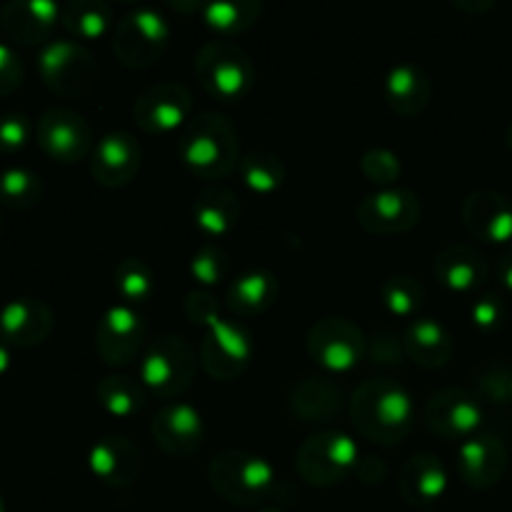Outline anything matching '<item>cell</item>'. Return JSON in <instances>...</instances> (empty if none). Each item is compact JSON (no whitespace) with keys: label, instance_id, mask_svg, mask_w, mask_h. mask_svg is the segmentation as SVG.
<instances>
[{"label":"cell","instance_id":"obj_1","mask_svg":"<svg viewBox=\"0 0 512 512\" xmlns=\"http://www.w3.org/2000/svg\"><path fill=\"white\" fill-rule=\"evenodd\" d=\"M350 420L370 443H403L415 425L413 395L390 378H370L350 398Z\"/></svg>","mask_w":512,"mask_h":512},{"label":"cell","instance_id":"obj_2","mask_svg":"<svg viewBox=\"0 0 512 512\" xmlns=\"http://www.w3.org/2000/svg\"><path fill=\"white\" fill-rule=\"evenodd\" d=\"M178 155L190 173L205 180H218L240 165L238 130L223 113L205 110L183 128Z\"/></svg>","mask_w":512,"mask_h":512},{"label":"cell","instance_id":"obj_3","mask_svg":"<svg viewBox=\"0 0 512 512\" xmlns=\"http://www.w3.org/2000/svg\"><path fill=\"white\" fill-rule=\"evenodd\" d=\"M210 488L223 500L243 508L270 503L280 493L278 470L263 455L245 450H223L208 465Z\"/></svg>","mask_w":512,"mask_h":512},{"label":"cell","instance_id":"obj_4","mask_svg":"<svg viewBox=\"0 0 512 512\" xmlns=\"http://www.w3.org/2000/svg\"><path fill=\"white\" fill-rule=\"evenodd\" d=\"M198 363V350L183 335L163 333L150 340L145 353L140 355L138 380L148 393L163 400H175L193 385Z\"/></svg>","mask_w":512,"mask_h":512},{"label":"cell","instance_id":"obj_5","mask_svg":"<svg viewBox=\"0 0 512 512\" xmlns=\"http://www.w3.org/2000/svg\"><path fill=\"white\" fill-rule=\"evenodd\" d=\"M195 75L208 95L223 103H238L253 88L255 65L233 40H210L195 55Z\"/></svg>","mask_w":512,"mask_h":512},{"label":"cell","instance_id":"obj_6","mask_svg":"<svg viewBox=\"0 0 512 512\" xmlns=\"http://www.w3.org/2000/svg\"><path fill=\"white\" fill-rule=\"evenodd\" d=\"M360 448L348 433L320 430L310 435L295 455V470L315 488H333L358 473Z\"/></svg>","mask_w":512,"mask_h":512},{"label":"cell","instance_id":"obj_7","mask_svg":"<svg viewBox=\"0 0 512 512\" xmlns=\"http://www.w3.org/2000/svg\"><path fill=\"white\" fill-rule=\"evenodd\" d=\"M170 40V25L155 8H135L120 18L113 33V53L125 68H150L163 58Z\"/></svg>","mask_w":512,"mask_h":512},{"label":"cell","instance_id":"obj_8","mask_svg":"<svg viewBox=\"0 0 512 512\" xmlns=\"http://www.w3.org/2000/svg\"><path fill=\"white\" fill-rule=\"evenodd\" d=\"M43 83L63 98H80L90 93L98 80V65L88 48L78 40H50L38 58Z\"/></svg>","mask_w":512,"mask_h":512},{"label":"cell","instance_id":"obj_9","mask_svg":"<svg viewBox=\"0 0 512 512\" xmlns=\"http://www.w3.org/2000/svg\"><path fill=\"white\" fill-rule=\"evenodd\" d=\"M308 355L325 373L343 375L358 368L368 355L365 333L348 318H323L310 328Z\"/></svg>","mask_w":512,"mask_h":512},{"label":"cell","instance_id":"obj_10","mask_svg":"<svg viewBox=\"0 0 512 512\" xmlns=\"http://www.w3.org/2000/svg\"><path fill=\"white\" fill-rule=\"evenodd\" d=\"M148 325L133 305H110L95 328V353L105 365L123 368L148 348Z\"/></svg>","mask_w":512,"mask_h":512},{"label":"cell","instance_id":"obj_11","mask_svg":"<svg viewBox=\"0 0 512 512\" xmlns=\"http://www.w3.org/2000/svg\"><path fill=\"white\" fill-rule=\"evenodd\" d=\"M253 355L255 345L248 330L225 318H215L198 345L200 365L215 380H235L243 375Z\"/></svg>","mask_w":512,"mask_h":512},{"label":"cell","instance_id":"obj_12","mask_svg":"<svg viewBox=\"0 0 512 512\" xmlns=\"http://www.w3.org/2000/svg\"><path fill=\"white\" fill-rule=\"evenodd\" d=\"M423 215V203L408 188H378L355 208V220L370 235H400L413 230Z\"/></svg>","mask_w":512,"mask_h":512},{"label":"cell","instance_id":"obj_13","mask_svg":"<svg viewBox=\"0 0 512 512\" xmlns=\"http://www.w3.org/2000/svg\"><path fill=\"white\" fill-rule=\"evenodd\" d=\"M425 425L430 433L445 440H468L480 433L483 425V403L478 395L465 388H443L428 398L423 408Z\"/></svg>","mask_w":512,"mask_h":512},{"label":"cell","instance_id":"obj_14","mask_svg":"<svg viewBox=\"0 0 512 512\" xmlns=\"http://www.w3.org/2000/svg\"><path fill=\"white\" fill-rule=\"evenodd\" d=\"M193 113V95L183 83L145 88L133 103V118L148 135H170L185 128Z\"/></svg>","mask_w":512,"mask_h":512},{"label":"cell","instance_id":"obj_15","mask_svg":"<svg viewBox=\"0 0 512 512\" xmlns=\"http://www.w3.org/2000/svg\"><path fill=\"white\" fill-rule=\"evenodd\" d=\"M150 435L165 455L185 460L203 448L205 420L195 405L168 400L150 420Z\"/></svg>","mask_w":512,"mask_h":512},{"label":"cell","instance_id":"obj_16","mask_svg":"<svg viewBox=\"0 0 512 512\" xmlns=\"http://www.w3.org/2000/svg\"><path fill=\"white\" fill-rule=\"evenodd\" d=\"M38 145L58 163H78L93 153V130L80 113L68 108H50L40 115Z\"/></svg>","mask_w":512,"mask_h":512},{"label":"cell","instance_id":"obj_17","mask_svg":"<svg viewBox=\"0 0 512 512\" xmlns=\"http://www.w3.org/2000/svg\"><path fill=\"white\" fill-rule=\"evenodd\" d=\"M140 145L125 130H110L90 153V175L103 188H123L140 170Z\"/></svg>","mask_w":512,"mask_h":512},{"label":"cell","instance_id":"obj_18","mask_svg":"<svg viewBox=\"0 0 512 512\" xmlns=\"http://www.w3.org/2000/svg\"><path fill=\"white\" fill-rule=\"evenodd\" d=\"M508 470V450L503 440L490 433H478L458 443V475L468 488L490 490Z\"/></svg>","mask_w":512,"mask_h":512},{"label":"cell","instance_id":"obj_19","mask_svg":"<svg viewBox=\"0 0 512 512\" xmlns=\"http://www.w3.org/2000/svg\"><path fill=\"white\" fill-rule=\"evenodd\" d=\"M463 225L483 243L508 245L512 240V198L498 190H475L463 200Z\"/></svg>","mask_w":512,"mask_h":512},{"label":"cell","instance_id":"obj_20","mask_svg":"<svg viewBox=\"0 0 512 512\" xmlns=\"http://www.w3.org/2000/svg\"><path fill=\"white\" fill-rule=\"evenodd\" d=\"M63 5L53 0H13L0 8V28L13 43L48 45L50 33L60 23Z\"/></svg>","mask_w":512,"mask_h":512},{"label":"cell","instance_id":"obj_21","mask_svg":"<svg viewBox=\"0 0 512 512\" xmlns=\"http://www.w3.org/2000/svg\"><path fill=\"white\" fill-rule=\"evenodd\" d=\"M88 468L100 483L110 488H128L140 478L143 455L133 440L123 435H105L90 448Z\"/></svg>","mask_w":512,"mask_h":512},{"label":"cell","instance_id":"obj_22","mask_svg":"<svg viewBox=\"0 0 512 512\" xmlns=\"http://www.w3.org/2000/svg\"><path fill=\"white\" fill-rule=\"evenodd\" d=\"M53 330V313L40 298H15L0 310V340L18 348L45 343Z\"/></svg>","mask_w":512,"mask_h":512},{"label":"cell","instance_id":"obj_23","mask_svg":"<svg viewBox=\"0 0 512 512\" xmlns=\"http://www.w3.org/2000/svg\"><path fill=\"white\" fill-rule=\"evenodd\" d=\"M433 273L440 280V285L448 288L450 293L468 295L483 288L490 275V268L485 255L475 250L473 245L453 243L435 255Z\"/></svg>","mask_w":512,"mask_h":512},{"label":"cell","instance_id":"obj_24","mask_svg":"<svg viewBox=\"0 0 512 512\" xmlns=\"http://www.w3.org/2000/svg\"><path fill=\"white\" fill-rule=\"evenodd\" d=\"M340 408H343V388L328 375H310L290 388L288 410L300 423H330Z\"/></svg>","mask_w":512,"mask_h":512},{"label":"cell","instance_id":"obj_25","mask_svg":"<svg viewBox=\"0 0 512 512\" xmlns=\"http://www.w3.org/2000/svg\"><path fill=\"white\" fill-rule=\"evenodd\" d=\"M240 200L233 190L223 185H210L195 195L193 203V223L205 243H218L228 238L240 223Z\"/></svg>","mask_w":512,"mask_h":512},{"label":"cell","instance_id":"obj_26","mask_svg":"<svg viewBox=\"0 0 512 512\" xmlns=\"http://www.w3.org/2000/svg\"><path fill=\"white\" fill-rule=\"evenodd\" d=\"M398 493L410 505H433L448 493V468L433 453H418L400 468Z\"/></svg>","mask_w":512,"mask_h":512},{"label":"cell","instance_id":"obj_27","mask_svg":"<svg viewBox=\"0 0 512 512\" xmlns=\"http://www.w3.org/2000/svg\"><path fill=\"white\" fill-rule=\"evenodd\" d=\"M385 103L390 105L395 115L400 118H415L430 105L433 95V83L430 75L425 73L423 65L418 63H400L388 70L383 83Z\"/></svg>","mask_w":512,"mask_h":512},{"label":"cell","instance_id":"obj_28","mask_svg":"<svg viewBox=\"0 0 512 512\" xmlns=\"http://www.w3.org/2000/svg\"><path fill=\"white\" fill-rule=\"evenodd\" d=\"M405 355L420 368L438 370L448 365L455 353V340L443 323L433 318H415L403 333Z\"/></svg>","mask_w":512,"mask_h":512},{"label":"cell","instance_id":"obj_29","mask_svg":"<svg viewBox=\"0 0 512 512\" xmlns=\"http://www.w3.org/2000/svg\"><path fill=\"white\" fill-rule=\"evenodd\" d=\"M278 293L280 285L273 273L248 270L230 283L225 300H228L230 313L240 315V318H253V315H263L265 310L273 308Z\"/></svg>","mask_w":512,"mask_h":512},{"label":"cell","instance_id":"obj_30","mask_svg":"<svg viewBox=\"0 0 512 512\" xmlns=\"http://www.w3.org/2000/svg\"><path fill=\"white\" fill-rule=\"evenodd\" d=\"M198 10L205 25L225 38H235L250 30L263 15V5L255 0H218V3L198 5Z\"/></svg>","mask_w":512,"mask_h":512},{"label":"cell","instance_id":"obj_31","mask_svg":"<svg viewBox=\"0 0 512 512\" xmlns=\"http://www.w3.org/2000/svg\"><path fill=\"white\" fill-rule=\"evenodd\" d=\"M143 383L128 375H108L95 385V400L108 415L118 420H130L140 413L145 403Z\"/></svg>","mask_w":512,"mask_h":512},{"label":"cell","instance_id":"obj_32","mask_svg":"<svg viewBox=\"0 0 512 512\" xmlns=\"http://www.w3.org/2000/svg\"><path fill=\"white\" fill-rule=\"evenodd\" d=\"M60 23L73 38L100 40L113 28V10L100 0H73L63 5Z\"/></svg>","mask_w":512,"mask_h":512},{"label":"cell","instance_id":"obj_33","mask_svg":"<svg viewBox=\"0 0 512 512\" xmlns=\"http://www.w3.org/2000/svg\"><path fill=\"white\" fill-rule=\"evenodd\" d=\"M240 175L250 193L255 195H275L285 183V165L283 160L268 150H253L240 160Z\"/></svg>","mask_w":512,"mask_h":512},{"label":"cell","instance_id":"obj_34","mask_svg":"<svg viewBox=\"0 0 512 512\" xmlns=\"http://www.w3.org/2000/svg\"><path fill=\"white\" fill-rule=\"evenodd\" d=\"M380 303L393 318L410 320L418 318L420 308L425 303V288L413 278V275H390L380 285Z\"/></svg>","mask_w":512,"mask_h":512},{"label":"cell","instance_id":"obj_35","mask_svg":"<svg viewBox=\"0 0 512 512\" xmlns=\"http://www.w3.org/2000/svg\"><path fill=\"white\" fill-rule=\"evenodd\" d=\"M115 293L120 295V303L143 305L155 295L153 270L145 260L125 258L115 268Z\"/></svg>","mask_w":512,"mask_h":512},{"label":"cell","instance_id":"obj_36","mask_svg":"<svg viewBox=\"0 0 512 512\" xmlns=\"http://www.w3.org/2000/svg\"><path fill=\"white\" fill-rule=\"evenodd\" d=\"M0 200L13 210H28L43 200V180L28 168H8L0 173Z\"/></svg>","mask_w":512,"mask_h":512},{"label":"cell","instance_id":"obj_37","mask_svg":"<svg viewBox=\"0 0 512 512\" xmlns=\"http://www.w3.org/2000/svg\"><path fill=\"white\" fill-rule=\"evenodd\" d=\"M230 270V258L220 243H203L190 258V275L203 288L223 283Z\"/></svg>","mask_w":512,"mask_h":512},{"label":"cell","instance_id":"obj_38","mask_svg":"<svg viewBox=\"0 0 512 512\" xmlns=\"http://www.w3.org/2000/svg\"><path fill=\"white\" fill-rule=\"evenodd\" d=\"M475 388L485 403L505 405L512 403V368L500 360H490L475 373Z\"/></svg>","mask_w":512,"mask_h":512},{"label":"cell","instance_id":"obj_39","mask_svg":"<svg viewBox=\"0 0 512 512\" xmlns=\"http://www.w3.org/2000/svg\"><path fill=\"white\" fill-rule=\"evenodd\" d=\"M360 173L378 188H393L403 175V163L388 148H370L360 155Z\"/></svg>","mask_w":512,"mask_h":512},{"label":"cell","instance_id":"obj_40","mask_svg":"<svg viewBox=\"0 0 512 512\" xmlns=\"http://www.w3.org/2000/svg\"><path fill=\"white\" fill-rule=\"evenodd\" d=\"M470 320H473L475 328L485 330V333L503 328L505 320H508V305H505L503 295L485 293L475 298L470 305Z\"/></svg>","mask_w":512,"mask_h":512},{"label":"cell","instance_id":"obj_41","mask_svg":"<svg viewBox=\"0 0 512 512\" xmlns=\"http://www.w3.org/2000/svg\"><path fill=\"white\" fill-rule=\"evenodd\" d=\"M30 140V120L23 113H8L0 118V150L13 153Z\"/></svg>","mask_w":512,"mask_h":512},{"label":"cell","instance_id":"obj_42","mask_svg":"<svg viewBox=\"0 0 512 512\" xmlns=\"http://www.w3.org/2000/svg\"><path fill=\"white\" fill-rule=\"evenodd\" d=\"M183 310L185 315H188L190 323L198 325V328L203 330L208 328L215 318H220L218 300H215L210 293H205V290H193V293H188Z\"/></svg>","mask_w":512,"mask_h":512},{"label":"cell","instance_id":"obj_43","mask_svg":"<svg viewBox=\"0 0 512 512\" xmlns=\"http://www.w3.org/2000/svg\"><path fill=\"white\" fill-rule=\"evenodd\" d=\"M23 60L10 45L0 43V98L15 93L23 85Z\"/></svg>","mask_w":512,"mask_h":512},{"label":"cell","instance_id":"obj_44","mask_svg":"<svg viewBox=\"0 0 512 512\" xmlns=\"http://www.w3.org/2000/svg\"><path fill=\"white\" fill-rule=\"evenodd\" d=\"M368 355L373 358V363L378 365H395L400 363V358L405 355L403 340L395 338L393 333H378L373 338V343L368 345Z\"/></svg>","mask_w":512,"mask_h":512},{"label":"cell","instance_id":"obj_45","mask_svg":"<svg viewBox=\"0 0 512 512\" xmlns=\"http://www.w3.org/2000/svg\"><path fill=\"white\" fill-rule=\"evenodd\" d=\"M355 475H360V478H363V483L375 485V483H383L385 475H388V470H385V465L380 463L378 458H365V460H360L358 473Z\"/></svg>","mask_w":512,"mask_h":512},{"label":"cell","instance_id":"obj_46","mask_svg":"<svg viewBox=\"0 0 512 512\" xmlns=\"http://www.w3.org/2000/svg\"><path fill=\"white\" fill-rule=\"evenodd\" d=\"M498 278L508 293H512V245L505 248V253L498 258Z\"/></svg>","mask_w":512,"mask_h":512},{"label":"cell","instance_id":"obj_47","mask_svg":"<svg viewBox=\"0 0 512 512\" xmlns=\"http://www.w3.org/2000/svg\"><path fill=\"white\" fill-rule=\"evenodd\" d=\"M10 360H13V355H10V345L5 343V340H0V375L8 373Z\"/></svg>","mask_w":512,"mask_h":512},{"label":"cell","instance_id":"obj_48","mask_svg":"<svg viewBox=\"0 0 512 512\" xmlns=\"http://www.w3.org/2000/svg\"><path fill=\"white\" fill-rule=\"evenodd\" d=\"M493 5L495 3H490V0H488V3H478V5H475V3H455V8H465V10H490V8H493Z\"/></svg>","mask_w":512,"mask_h":512},{"label":"cell","instance_id":"obj_49","mask_svg":"<svg viewBox=\"0 0 512 512\" xmlns=\"http://www.w3.org/2000/svg\"><path fill=\"white\" fill-rule=\"evenodd\" d=\"M505 145L512 150V120L508 123V128H505Z\"/></svg>","mask_w":512,"mask_h":512},{"label":"cell","instance_id":"obj_50","mask_svg":"<svg viewBox=\"0 0 512 512\" xmlns=\"http://www.w3.org/2000/svg\"><path fill=\"white\" fill-rule=\"evenodd\" d=\"M258 512H288V510L280 508V505H278V508H275V505H270V508H260Z\"/></svg>","mask_w":512,"mask_h":512},{"label":"cell","instance_id":"obj_51","mask_svg":"<svg viewBox=\"0 0 512 512\" xmlns=\"http://www.w3.org/2000/svg\"><path fill=\"white\" fill-rule=\"evenodd\" d=\"M0 512H5V503H3V498H0Z\"/></svg>","mask_w":512,"mask_h":512}]
</instances>
